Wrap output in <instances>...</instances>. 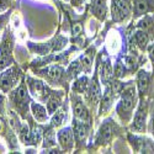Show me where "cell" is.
<instances>
[{
  "instance_id": "cell-33",
  "label": "cell",
  "mask_w": 154,
  "mask_h": 154,
  "mask_svg": "<svg viewBox=\"0 0 154 154\" xmlns=\"http://www.w3.org/2000/svg\"><path fill=\"white\" fill-rule=\"evenodd\" d=\"M150 133L154 137V111L152 113V119H150Z\"/></svg>"
},
{
  "instance_id": "cell-3",
  "label": "cell",
  "mask_w": 154,
  "mask_h": 154,
  "mask_svg": "<svg viewBox=\"0 0 154 154\" xmlns=\"http://www.w3.org/2000/svg\"><path fill=\"white\" fill-rule=\"evenodd\" d=\"M12 49H14V36L8 29L0 42V70L6 69L15 63L12 57Z\"/></svg>"
},
{
  "instance_id": "cell-26",
  "label": "cell",
  "mask_w": 154,
  "mask_h": 154,
  "mask_svg": "<svg viewBox=\"0 0 154 154\" xmlns=\"http://www.w3.org/2000/svg\"><path fill=\"white\" fill-rule=\"evenodd\" d=\"M42 137H43V130L41 127L35 126L31 130V142H32V146H37L42 140Z\"/></svg>"
},
{
  "instance_id": "cell-16",
  "label": "cell",
  "mask_w": 154,
  "mask_h": 154,
  "mask_svg": "<svg viewBox=\"0 0 154 154\" xmlns=\"http://www.w3.org/2000/svg\"><path fill=\"white\" fill-rule=\"evenodd\" d=\"M149 82H150V76L148 74V72L146 70H139L137 74V89L139 91V95L143 96L147 90H148V86H149Z\"/></svg>"
},
{
  "instance_id": "cell-24",
  "label": "cell",
  "mask_w": 154,
  "mask_h": 154,
  "mask_svg": "<svg viewBox=\"0 0 154 154\" xmlns=\"http://www.w3.org/2000/svg\"><path fill=\"white\" fill-rule=\"evenodd\" d=\"M19 134H20V139L22 140L23 144H26V146L32 144V142H31V130H30L29 125H25V123L21 125L20 130H19Z\"/></svg>"
},
{
  "instance_id": "cell-20",
  "label": "cell",
  "mask_w": 154,
  "mask_h": 154,
  "mask_svg": "<svg viewBox=\"0 0 154 154\" xmlns=\"http://www.w3.org/2000/svg\"><path fill=\"white\" fill-rule=\"evenodd\" d=\"M89 83H90V80H89V78L86 75H83V76H80V78H78L73 84L74 93H78V94L86 93L88 88H89Z\"/></svg>"
},
{
  "instance_id": "cell-34",
  "label": "cell",
  "mask_w": 154,
  "mask_h": 154,
  "mask_svg": "<svg viewBox=\"0 0 154 154\" xmlns=\"http://www.w3.org/2000/svg\"><path fill=\"white\" fill-rule=\"evenodd\" d=\"M83 2H84V0H72V4L74 6H79L80 4H83Z\"/></svg>"
},
{
  "instance_id": "cell-30",
  "label": "cell",
  "mask_w": 154,
  "mask_h": 154,
  "mask_svg": "<svg viewBox=\"0 0 154 154\" xmlns=\"http://www.w3.org/2000/svg\"><path fill=\"white\" fill-rule=\"evenodd\" d=\"M150 22H152V19H150V17H146V19H143L142 21L139 22V25H138V29H140V30H144V31H146V30H147V29L150 26V25H152Z\"/></svg>"
},
{
  "instance_id": "cell-13",
  "label": "cell",
  "mask_w": 154,
  "mask_h": 154,
  "mask_svg": "<svg viewBox=\"0 0 154 154\" xmlns=\"http://www.w3.org/2000/svg\"><path fill=\"white\" fill-rule=\"evenodd\" d=\"M40 74L46 76L49 82H52V83L56 84V83L62 80L63 75L66 74V72H64V69L60 66H52V67H48L46 69H42L40 72Z\"/></svg>"
},
{
  "instance_id": "cell-8",
  "label": "cell",
  "mask_w": 154,
  "mask_h": 154,
  "mask_svg": "<svg viewBox=\"0 0 154 154\" xmlns=\"http://www.w3.org/2000/svg\"><path fill=\"white\" fill-rule=\"evenodd\" d=\"M146 127H147V105L144 104V101H142L134 113L131 128L136 133H143L146 132Z\"/></svg>"
},
{
  "instance_id": "cell-10",
  "label": "cell",
  "mask_w": 154,
  "mask_h": 154,
  "mask_svg": "<svg viewBox=\"0 0 154 154\" xmlns=\"http://www.w3.org/2000/svg\"><path fill=\"white\" fill-rule=\"evenodd\" d=\"M57 139H58V143L63 150L73 149V147L75 144V137H74L73 128L72 127L62 128V130L57 133Z\"/></svg>"
},
{
  "instance_id": "cell-25",
  "label": "cell",
  "mask_w": 154,
  "mask_h": 154,
  "mask_svg": "<svg viewBox=\"0 0 154 154\" xmlns=\"http://www.w3.org/2000/svg\"><path fill=\"white\" fill-rule=\"evenodd\" d=\"M82 72H83L82 64H80L79 59H76V60H74V62L70 64V66H69V68H68V70L66 72V74L68 75V78H75V76H78Z\"/></svg>"
},
{
  "instance_id": "cell-2",
  "label": "cell",
  "mask_w": 154,
  "mask_h": 154,
  "mask_svg": "<svg viewBox=\"0 0 154 154\" xmlns=\"http://www.w3.org/2000/svg\"><path fill=\"white\" fill-rule=\"evenodd\" d=\"M11 100H12V104H14L15 109L17 110V112L25 119L26 117L27 110H29V105H31V102H32L30 94H29V88L26 84V79L22 80L20 83V85L12 91Z\"/></svg>"
},
{
  "instance_id": "cell-19",
  "label": "cell",
  "mask_w": 154,
  "mask_h": 154,
  "mask_svg": "<svg viewBox=\"0 0 154 154\" xmlns=\"http://www.w3.org/2000/svg\"><path fill=\"white\" fill-rule=\"evenodd\" d=\"M100 74H101V82L104 84H109L113 76V69L110 60H106L101 64V68H100Z\"/></svg>"
},
{
  "instance_id": "cell-22",
  "label": "cell",
  "mask_w": 154,
  "mask_h": 154,
  "mask_svg": "<svg viewBox=\"0 0 154 154\" xmlns=\"http://www.w3.org/2000/svg\"><path fill=\"white\" fill-rule=\"evenodd\" d=\"M148 35L144 30H139L134 33V42H136V46L139 48L144 51L147 48V45H148Z\"/></svg>"
},
{
  "instance_id": "cell-23",
  "label": "cell",
  "mask_w": 154,
  "mask_h": 154,
  "mask_svg": "<svg viewBox=\"0 0 154 154\" xmlns=\"http://www.w3.org/2000/svg\"><path fill=\"white\" fill-rule=\"evenodd\" d=\"M78 59L82 64V68H83L84 73H89L91 70V67H93V53H91V51H88L86 53H84Z\"/></svg>"
},
{
  "instance_id": "cell-9",
  "label": "cell",
  "mask_w": 154,
  "mask_h": 154,
  "mask_svg": "<svg viewBox=\"0 0 154 154\" xmlns=\"http://www.w3.org/2000/svg\"><path fill=\"white\" fill-rule=\"evenodd\" d=\"M72 104H73L74 117L80 120V121H83V122L90 123V113H89V111H88V107L84 105L83 100L78 95H73Z\"/></svg>"
},
{
  "instance_id": "cell-4",
  "label": "cell",
  "mask_w": 154,
  "mask_h": 154,
  "mask_svg": "<svg viewBox=\"0 0 154 154\" xmlns=\"http://www.w3.org/2000/svg\"><path fill=\"white\" fill-rule=\"evenodd\" d=\"M20 76H21V70L15 66L4 70L0 74V90L3 93H9L11 89L16 86V84L20 80Z\"/></svg>"
},
{
  "instance_id": "cell-29",
  "label": "cell",
  "mask_w": 154,
  "mask_h": 154,
  "mask_svg": "<svg viewBox=\"0 0 154 154\" xmlns=\"http://www.w3.org/2000/svg\"><path fill=\"white\" fill-rule=\"evenodd\" d=\"M125 67H127L130 70H132V69H134L136 68V63H137V60H136V58L134 57H131V56H128V57H126V59H125Z\"/></svg>"
},
{
  "instance_id": "cell-6",
  "label": "cell",
  "mask_w": 154,
  "mask_h": 154,
  "mask_svg": "<svg viewBox=\"0 0 154 154\" xmlns=\"http://www.w3.org/2000/svg\"><path fill=\"white\" fill-rule=\"evenodd\" d=\"M26 84H27V88L31 91V94L38 100H47L49 97V95L52 94V90H51L48 85H46V83H43L42 80L27 76Z\"/></svg>"
},
{
  "instance_id": "cell-12",
  "label": "cell",
  "mask_w": 154,
  "mask_h": 154,
  "mask_svg": "<svg viewBox=\"0 0 154 154\" xmlns=\"http://www.w3.org/2000/svg\"><path fill=\"white\" fill-rule=\"evenodd\" d=\"M72 128H73L74 137H75L76 142H78L79 144H80V143H84L85 140H86L88 134H89V130H90V123L83 122V121H80V120H78V119L74 117Z\"/></svg>"
},
{
  "instance_id": "cell-7",
  "label": "cell",
  "mask_w": 154,
  "mask_h": 154,
  "mask_svg": "<svg viewBox=\"0 0 154 154\" xmlns=\"http://www.w3.org/2000/svg\"><path fill=\"white\" fill-rule=\"evenodd\" d=\"M113 131H115L113 121L111 119H107L99 127V131H97L96 137H95V143L100 144V146L107 144L113 137Z\"/></svg>"
},
{
  "instance_id": "cell-18",
  "label": "cell",
  "mask_w": 154,
  "mask_h": 154,
  "mask_svg": "<svg viewBox=\"0 0 154 154\" xmlns=\"http://www.w3.org/2000/svg\"><path fill=\"white\" fill-rule=\"evenodd\" d=\"M150 10V0H134L133 15L134 17H139Z\"/></svg>"
},
{
  "instance_id": "cell-15",
  "label": "cell",
  "mask_w": 154,
  "mask_h": 154,
  "mask_svg": "<svg viewBox=\"0 0 154 154\" xmlns=\"http://www.w3.org/2000/svg\"><path fill=\"white\" fill-rule=\"evenodd\" d=\"M91 14L96 16L99 20H105L107 14L106 0H93L91 4Z\"/></svg>"
},
{
  "instance_id": "cell-11",
  "label": "cell",
  "mask_w": 154,
  "mask_h": 154,
  "mask_svg": "<svg viewBox=\"0 0 154 154\" xmlns=\"http://www.w3.org/2000/svg\"><path fill=\"white\" fill-rule=\"evenodd\" d=\"M85 99L88 100L89 104H91L93 106L96 105L99 100H100V96H101V89H100V84H99V76L97 74H95L93 76V79L89 83V88L85 93Z\"/></svg>"
},
{
  "instance_id": "cell-1",
  "label": "cell",
  "mask_w": 154,
  "mask_h": 154,
  "mask_svg": "<svg viewBox=\"0 0 154 154\" xmlns=\"http://www.w3.org/2000/svg\"><path fill=\"white\" fill-rule=\"evenodd\" d=\"M136 101H137L136 88L132 84H128L122 89L121 97L116 107L117 115L123 122H128V120L131 119L133 109L136 107V104H137Z\"/></svg>"
},
{
  "instance_id": "cell-17",
  "label": "cell",
  "mask_w": 154,
  "mask_h": 154,
  "mask_svg": "<svg viewBox=\"0 0 154 154\" xmlns=\"http://www.w3.org/2000/svg\"><path fill=\"white\" fill-rule=\"evenodd\" d=\"M31 111H32V115H33V117L36 119L37 122H40V123H43L47 121L48 119V111L46 107H43L42 105L40 104H37V102H31Z\"/></svg>"
},
{
  "instance_id": "cell-14",
  "label": "cell",
  "mask_w": 154,
  "mask_h": 154,
  "mask_svg": "<svg viewBox=\"0 0 154 154\" xmlns=\"http://www.w3.org/2000/svg\"><path fill=\"white\" fill-rule=\"evenodd\" d=\"M62 97L63 91H52L47 99V111L49 115H53L60 106H62Z\"/></svg>"
},
{
  "instance_id": "cell-32",
  "label": "cell",
  "mask_w": 154,
  "mask_h": 154,
  "mask_svg": "<svg viewBox=\"0 0 154 154\" xmlns=\"http://www.w3.org/2000/svg\"><path fill=\"white\" fill-rule=\"evenodd\" d=\"M9 6H10V0H0V12L6 11Z\"/></svg>"
},
{
  "instance_id": "cell-21",
  "label": "cell",
  "mask_w": 154,
  "mask_h": 154,
  "mask_svg": "<svg viewBox=\"0 0 154 154\" xmlns=\"http://www.w3.org/2000/svg\"><path fill=\"white\" fill-rule=\"evenodd\" d=\"M64 119H67V110L66 106H60L52 116V120H51V127H59L63 122Z\"/></svg>"
},
{
  "instance_id": "cell-28",
  "label": "cell",
  "mask_w": 154,
  "mask_h": 154,
  "mask_svg": "<svg viewBox=\"0 0 154 154\" xmlns=\"http://www.w3.org/2000/svg\"><path fill=\"white\" fill-rule=\"evenodd\" d=\"M72 33L74 37H78L83 33V25L80 22H75L73 23V27H72Z\"/></svg>"
},
{
  "instance_id": "cell-31",
  "label": "cell",
  "mask_w": 154,
  "mask_h": 154,
  "mask_svg": "<svg viewBox=\"0 0 154 154\" xmlns=\"http://www.w3.org/2000/svg\"><path fill=\"white\" fill-rule=\"evenodd\" d=\"M10 12H11V11H8V12H5V14L0 15V30H2V29L5 26V25H6L9 17H10Z\"/></svg>"
},
{
  "instance_id": "cell-5",
  "label": "cell",
  "mask_w": 154,
  "mask_h": 154,
  "mask_svg": "<svg viewBox=\"0 0 154 154\" xmlns=\"http://www.w3.org/2000/svg\"><path fill=\"white\" fill-rule=\"evenodd\" d=\"M131 14L130 0H111V15L113 21L122 22Z\"/></svg>"
},
{
  "instance_id": "cell-27",
  "label": "cell",
  "mask_w": 154,
  "mask_h": 154,
  "mask_svg": "<svg viewBox=\"0 0 154 154\" xmlns=\"http://www.w3.org/2000/svg\"><path fill=\"white\" fill-rule=\"evenodd\" d=\"M125 63L122 62H117L116 64H115V68H113V76L115 78H117V79H121L122 76H125Z\"/></svg>"
}]
</instances>
